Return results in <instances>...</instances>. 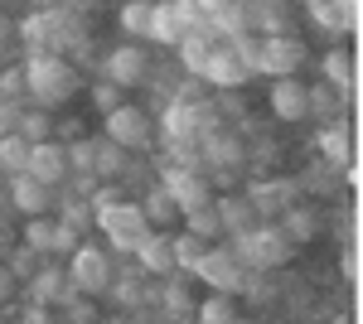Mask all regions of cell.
Listing matches in <instances>:
<instances>
[{
    "mask_svg": "<svg viewBox=\"0 0 363 324\" xmlns=\"http://www.w3.org/2000/svg\"><path fill=\"white\" fill-rule=\"evenodd\" d=\"M25 87H29L34 102L54 107V102H63V97L78 92V73L68 68V58H63V54H34L25 63Z\"/></svg>",
    "mask_w": 363,
    "mask_h": 324,
    "instance_id": "obj_1",
    "label": "cell"
},
{
    "mask_svg": "<svg viewBox=\"0 0 363 324\" xmlns=\"http://www.w3.org/2000/svg\"><path fill=\"white\" fill-rule=\"evenodd\" d=\"M92 223L107 233V242L121 247V252H136L145 238H150V223H145V213H140L136 203H121V199H112V203H97L92 208Z\"/></svg>",
    "mask_w": 363,
    "mask_h": 324,
    "instance_id": "obj_2",
    "label": "cell"
},
{
    "mask_svg": "<svg viewBox=\"0 0 363 324\" xmlns=\"http://www.w3.org/2000/svg\"><path fill=\"white\" fill-rule=\"evenodd\" d=\"M242 238V262H252V267H286L291 262V252H296V242L281 233V228H257L252 223L247 233H238Z\"/></svg>",
    "mask_w": 363,
    "mask_h": 324,
    "instance_id": "obj_3",
    "label": "cell"
},
{
    "mask_svg": "<svg viewBox=\"0 0 363 324\" xmlns=\"http://www.w3.org/2000/svg\"><path fill=\"white\" fill-rule=\"evenodd\" d=\"M68 281H73L83 296H102V291L112 286V257H107L102 247H73Z\"/></svg>",
    "mask_w": 363,
    "mask_h": 324,
    "instance_id": "obj_4",
    "label": "cell"
},
{
    "mask_svg": "<svg viewBox=\"0 0 363 324\" xmlns=\"http://www.w3.org/2000/svg\"><path fill=\"white\" fill-rule=\"evenodd\" d=\"M301 63H306V44L291 34H267V44L257 49V73H272V78L301 73Z\"/></svg>",
    "mask_w": 363,
    "mask_h": 324,
    "instance_id": "obj_5",
    "label": "cell"
},
{
    "mask_svg": "<svg viewBox=\"0 0 363 324\" xmlns=\"http://www.w3.org/2000/svg\"><path fill=\"white\" fill-rule=\"evenodd\" d=\"M194 276H203L213 291H238V286H242V257L228 252V247H208V252L199 257Z\"/></svg>",
    "mask_w": 363,
    "mask_h": 324,
    "instance_id": "obj_6",
    "label": "cell"
},
{
    "mask_svg": "<svg viewBox=\"0 0 363 324\" xmlns=\"http://www.w3.org/2000/svg\"><path fill=\"white\" fill-rule=\"evenodd\" d=\"M25 169L54 189V184H63V179H68V150L58 145L54 135H49V140H34V145H29V164H25Z\"/></svg>",
    "mask_w": 363,
    "mask_h": 324,
    "instance_id": "obj_7",
    "label": "cell"
},
{
    "mask_svg": "<svg viewBox=\"0 0 363 324\" xmlns=\"http://www.w3.org/2000/svg\"><path fill=\"white\" fill-rule=\"evenodd\" d=\"M165 189H169V199L179 203V213L213 203V184H208L203 174H194V169H169V174H165Z\"/></svg>",
    "mask_w": 363,
    "mask_h": 324,
    "instance_id": "obj_8",
    "label": "cell"
},
{
    "mask_svg": "<svg viewBox=\"0 0 363 324\" xmlns=\"http://www.w3.org/2000/svg\"><path fill=\"white\" fill-rule=\"evenodd\" d=\"M199 78H208L213 87H218V92H223V87H242L252 73H247V63L233 54V49H208L203 68H199Z\"/></svg>",
    "mask_w": 363,
    "mask_h": 324,
    "instance_id": "obj_9",
    "label": "cell"
},
{
    "mask_svg": "<svg viewBox=\"0 0 363 324\" xmlns=\"http://www.w3.org/2000/svg\"><path fill=\"white\" fill-rule=\"evenodd\" d=\"M272 111H277L281 121H306L310 116V92H306V82L296 78V73L272 82Z\"/></svg>",
    "mask_w": 363,
    "mask_h": 324,
    "instance_id": "obj_10",
    "label": "cell"
},
{
    "mask_svg": "<svg viewBox=\"0 0 363 324\" xmlns=\"http://www.w3.org/2000/svg\"><path fill=\"white\" fill-rule=\"evenodd\" d=\"M107 135H112L116 145H126V150H136V145H145V135H150V121H145V111L136 107H121L107 111Z\"/></svg>",
    "mask_w": 363,
    "mask_h": 324,
    "instance_id": "obj_11",
    "label": "cell"
},
{
    "mask_svg": "<svg viewBox=\"0 0 363 324\" xmlns=\"http://www.w3.org/2000/svg\"><path fill=\"white\" fill-rule=\"evenodd\" d=\"M10 203L20 208V213H49V184L44 179H34L29 169H20V174H10Z\"/></svg>",
    "mask_w": 363,
    "mask_h": 324,
    "instance_id": "obj_12",
    "label": "cell"
},
{
    "mask_svg": "<svg viewBox=\"0 0 363 324\" xmlns=\"http://www.w3.org/2000/svg\"><path fill=\"white\" fill-rule=\"evenodd\" d=\"M320 228H325V218H320V208H310V203H286V208H281V233H286L291 242L320 238Z\"/></svg>",
    "mask_w": 363,
    "mask_h": 324,
    "instance_id": "obj_13",
    "label": "cell"
},
{
    "mask_svg": "<svg viewBox=\"0 0 363 324\" xmlns=\"http://www.w3.org/2000/svg\"><path fill=\"white\" fill-rule=\"evenodd\" d=\"M107 78H112L116 87H136V82L145 78V54H140L136 44L112 49V54H107Z\"/></svg>",
    "mask_w": 363,
    "mask_h": 324,
    "instance_id": "obj_14",
    "label": "cell"
},
{
    "mask_svg": "<svg viewBox=\"0 0 363 324\" xmlns=\"http://www.w3.org/2000/svg\"><path fill=\"white\" fill-rule=\"evenodd\" d=\"M296 184H286V179H272V184H252V208H257V218H277L286 203H296Z\"/></svg>",
    "mask_w": 363,
    "mask_h": 324,
    "instance_id": "obj_15",
    "label": "cell"
},
{
    "mask_svg": "<svg viewBox=\"0 0 363 324\" xmlns=\"http://www.w3.org/2000/svg\"><path fill=\"white\" fill-rule=\"evenodd\" d=\"M213 208H218V223H223V233H233V238H238V233H247L252 223H257V208H252L247 194H228V199H218Z\"/></svg>",
    "mask_w": 363,
    "mask_h": 324,
    "instance_id": "obj_16",
    "label": "cell"
},
{
    "mask_svg": "<svg viewBox=\"0 0 363 324\" xmlns=\"http://www.w3.org/2000/svg\"><path fill=\"white\" fill-rule=\"evenodd\" d=\"M140 267L155 271V276H174V247H169V238H160V233H150L145 242L136 247Z\"/></svg>",
    "mask_w": 363,
    "mask_h": 324,
    "instance_id": "obj_17",
    "label": "cell"
},
{
    "mask_svg": "<svg viewBox=\"0 0 363 324\" xmlns=\"http://www.w3.org/2000/svg\"><path fill=\"white\" fill-rule=\"evenodd\" d=\"M179 34H184V20H179V10L160 0L155 10H150V29H145V39H155V44H179Z\"/></svg>",
    "mask_w": 363,
    "mask_h": 324,
    "instance_id": "obj_18",
    "label": "cell"
},
{
    "mask_svg": "<svg viewBox=\"0 0 363 324\" xmlns=\"http://www.w3.org/2000/svg\"><path fill=\"white\" fill-rule=\"evenodd\" d=\"M126 169V145H116L112 135L107 140H92V174L97 179H116Z\"/></svg>",
    "mask_w": 363,
    "mask_h": 324,
    "instance_id": "obj_19",
    "label": "cell"
},
{
    "mask_svg": "<svg viewBox=\"0 0 363 324\" xmlns=\"http://www.w3.org/2000/svg\"><path fill=\"white\" fill-rule=\"evenodd\" d=\"M140 213H145V223H155V228H174V223H179V203H174V199H169V189L160 184V189L145 194Z\"/></svg>",
    "mask_w": 363,
    "mask_h": 324,
    "instance_id": "obj_20",
    "label": "cell"
},
{
    "mask_svg": "<svg viewBox=\"0 0 363 324\" xmlns=\"http://www.w3.org/2000/svg\"><path fill=\"white\" fill-rule=\"evenodd\" d=\"M252 15H257V25H262V34H286V25H291V0H247Z\"/></svg>",
    "mask_w": 363,
    "mask_h": 324,
    "instance_id": "obj_21",
    "label": "cell"
},
{
    "mask_svg": "<svg viewBox=\"0 0 363 324\" xmlns=\"http://www.w3.org/2000/svg\"><path fill=\"white\" fill-rule=\"evenodd\" d=\"M194 315H199L203 324H233L238 315H242V310H238V296H233V291H213V296L203 300Z\"/></svg>",
    "mask_w": 363,
    "mask_h": 324,
    "instance_id": "obj_22",
    "label": "cell"
},
{
    "mask_svg": "<svg viewBox=\"0 0 363 324\" xmlns=\"http://www.w3.org/2000/svg\"><path fill=\"white\" fill-rule=\"evenodd\" d=\"M184 218V233H194V238H203V242H218L223 238V223H218V208L213 203H203V208H189Z\"/></svg>",
    "mask_w": 363,
    "mask_h": 324,
    "instance_id": "obj_23",
    "label": "cell"
},
{
    "mask_svg": "<svg viewBox=\"0 0 363 324\" xmlns=\"http://www.w3.org/2000/svg\"><path fill=\"white\" fill-rule=\"evenodd\" d=\"M54 233H58V223L49 213L25 218V247H34V252H54Z\"/></svg>",
    "mask_w": 363,
    "mask_h": 324,
    "instance_id": "obj_24",
    "label": "cell"
},
{
    "mask_svg": "<svg viewBox=\"0 0 363 324\" xmlns=\"http://www.w3.org/2000/svg\"><path fill=\"white\" fill-rule=\"evenodd\" d=\"M0 164H5V174H20V169L29 164V140L20 131L0 135Z\"/></svg>",
    "mask_w": 363,
    "mask_h": 324,
    "instance_id": "obj_25",
    "label": "cell"
},
{
    "mask_svg": "<svg viewBox=\"0 0 363 324\" xmlns=\"http://www.w3.org/2000/svg\"><path fill=\"white\" fill-rule=\"evenodd\" d=\"M58 305H63V320H73V324H92V320H97V315H102V310L92 305V296H83L78 286H68Z\"/></svg>",
    "mask_w": 363,
    "mask_h": 324,
    "instance_id": "obj_26",
    "label": "cell"
},
{
    "mask_svg": "<svg viewBox=\"0 0 363 324\" xmlns=\"http://www.w3.org/2000/svg\"><path fill=\"white\" fill-rule=\"evenodd\" d=\"M29 281H34V300H44V305H54V300H63V291L73 286V281L63 286V267H44V271H34Z\"/></svg>",
    "mask_w": 363,
    "mask_h": 324,
    "instance_id": "obj_27",
    "label": "cell"
},
{
    "mask_svg": "<svg viewBox=\"0 0 363 324\" xmlns=\"http://www.w3.org/2000/svg\"><path fill=\"white\" fill-rule=\"evenodd\" d=\"M320 68H325V82H335V87L354 82V54L349 49H330V54L320 58Z\"/></svg>",
    "mask_w": 363,
    "mask_h": 324,
    "instance_id": "obj_28",
    "label": "cell"
},
{
    "mask_svg": "<svg viewBox=\"0 0 363 324\" xmlns=\"http://www.w3.org/2000/svg\"><path fill=\"white\" fill-rule=\"evenodd\" d=\"M169 247H174V267L194 271V267H199V257H203V252H208L213 242H203V238H194V233H179V238H169Z\"/></svg>",
    "mask_w": 363,
    "mask_h": 324,
    "instance_id": "obj_29",
    "label": "cell"
},
{
    "mask_svg": "<svg viewBox=\"0 0 363 324\" xmlns=\"http://www.w3.org/2000/svg\"><path fill=\"white\" fill-rule=\"evenodd\" d=\"M306 92H310V116H330V121H335V111L344 107L335 82H320V87H306Z\"/></svg>",
    "mask_w": 363,
    "mask_h": 324,
    "instance_id": "obj_30",
    "label": "cell"
},
{
    "mask_svg": "<svg viewBox=\"0 0 363 324\" xmlns=\"http://www.w3.org/2000/svg\"><path fill=\"white\" fill-rule=\"evenodd\" d=\"M208 160L223 164V169H238V164H242V140H238V135H213V140H208Z\"/></svg>",
    "mask_w": 363,
    "mask_h": 324,
    "instance_id": "obj_31",
    "label": "cell"
},
{
    "mask_svg": "<svg viewBox=\"0 0 363 324\" xmlns=\"http://www.w3.org/2000/svg\"><path fill=\"white\" fill-rule=\"evenodd\" d=\"M320 150H325L335 164H349V155H354V140H349V131H344V126H325V135H320Z\"/></svg>",
    "mask_w": 363,
    "mask_h": 324,
    "instance_id": "obj_32",
    "label": "cell"
},
{
    "mask_svg": "<svg viewBox=\"0 0 363 324\" xmlns=\"http://www.w3.org/2000/svg\"><path fill=\"white\" fill-rule=\"evenodd\" d=\"M15 131L25 135L29 145H34V140H49V135H54V116H49V111H25V116L15 121Z\"/></svg>",
    "mask_w": 363,
    "mask_h": 324,
    "instance_id": "obj_33",
    "label": "cell"
},
{
    "mask_svg": "<svg viewBox=\"0 0 363 324\" xmlns=\"http://www.w3.org/2000/svg\"><path fill=\"white\" fill-rule=\"evenodd\" d=\"M150 10H155L150 0H126V5H121V29H126V34H145V29H150Z\"/></svg>",
    "mask_w": 363,
    "mask_h": 324,
    "instance_id": "obj_34",
    "label": "cell"
},
{
    "mask_svg": "<svg viewBox=\"0 0 363 324\" xmlns=\"http://www.w3.org/2000/svg\"><path fill=\"white\" fill-rule=\"evenodd\" d=\"M165 131L174 135V140H179V135H194L199 131V107H179V102H174V107L165 111Z\"/></svg>",
    "mask_w": 363,
    "mask_h": 324,
    "instance_id": "obj_35",
    "label": "cell"
},
{
    "mask_svg": "<svg viewBox=\"0 0 363 324\" xmlns=\"http://www.w3.org/2000/svg\"><path fill=\"white\" fill-rule=\"evenodd\" d=\"M310 15H315V25L325 29H344V0H306Z\"/></svg>",
    "mask_w": 363,
    "mask_h": 324,
    "instance_id": "obj_36",
    "label": "cell"
},
{
    "mask_svg": "<svg viewBox=\"0 0 363 324\" xmlns=\"http://www.w3.org/2000/svg\"><path fill=\"white\" fill-rule=\"evenodd\" d=\"M121 102H126V87H116L112 78H102L97 87H92V107L102 111V116H107V111H116Z\"/></svg>",
    "mask_w": 363,
    "mask_h": 324,
    "instance_id": "obj_37",
    "label": "cell"
},
{
    "mask_svg": "<svg viewBox=\"0 0 363 324\" xmlns=\"http://www.w3.org/2000/svg\"><path fill=\"white\" fill-rule=\"evenodd\" d=\"M39 257H44V252H34V247H15V252H10V271H15V281H29V276H34V262H39Z\"/></svg>",
    "mask_w": 363,
    "mask_h": 324,
    "instance_id": "obj_38",
    "label": "cell"
},
{
    "mask_svg": "<svg viewBox=\"0 0 363 324\" xmlns=\"http://www.w3.org/2000/svg\"><path fill=\"white\" fill-rule=\"evenodd\" d=\"M63 150H68V169H87V174H92V140H87V135L68 140Z\"/></svg>",
    "mask_w": 363,
    "mask_h": 324,
    "instance_id": "obj_39",
    "label": "cell"
},
{
    "mask_svg": "<svg viewBox=\"0 0 363 324\" xmlns=\"http://www.w3.org/2000/svg\"><path fill=\"white\" fill-rule=\"evenodd\" d=\"M179 58H184V63H189V68H203V58H208V44H203V39H194V34H179Z\"/></svg>",
    "mask_w": 363,
    "mask_h": 324,
    "instance_id": "obj_40",
    "label": "cell"
},
{
    "mask_svg": "<svg viewBox=\"0 0 363 324\" xmlns=\"http://www.w3.org/2000/svg\"><path fill=\"white\" fill-rule=\"evenodd\" d=\"M165 305H169V315H189V291H184V281H169L165 286Z\"/></svg>",
    "mask_w": 363,
    "mask_h": 324,
    "instance_id": "obj_41",
    "label": "cell"
},
{
    "mask_svg": "<svg viewBox=\"0 0 363 324\" xmlns=\"http://www.w3.org/2000/svg\"><path fill=\"white\" fill-rule=\"evenodd\" d=\"M0 92H5V97H25V92H29V87H25V68H5Z\"/></svg>",
    "mask_w": 363,
    "mask_h": 324,
    "instance_id": "obj_42",
    "label": "cell"
},
{
    "mask_svg": "<svg viewBox=\"0 0 363 324\" xmlns=\"http://www.w3.org/2000/svg\"><path fill=\"white\" fill-rule=\"evenodd\" d=\"M63 223L83 233V228H92V208H87V203H68V208H63Z\"/></svg>",
    "mask_w": 363,
    "mask_h": 324,
    "instance_id": "obj_43",
    "label": "cell"
},
{
    "mask_svg": "<svg viewBox=\"0 0 363 324\" xmlns=\"http://www.w3.org/2000/svg\"><path fill=\"white\" fill-rule=\"evenodd\" d=\"M78 247V228H68L63 218H58V233H54V252H73Z\"/></svg>",
    "mask_w": 363,
    "mask_h": 324,
    "instance_id": "obj_44",
    "label": "cell"
},
{
    "mask_svg": "<svg viewBox=\"0 0 363 324\" xmlns=\"http://www.w3.org/2000/svg\"><path fill=\"white\" fill-rule=\"evenodd\" d=\"M54 135H58V145H68V140L87 135V126H83V121H58V126H54Z\"/></svg>",
    "mask_w": 363,
    "mask_h": 324,
    "instance_id": "obj_45",
    "label": "cell"
},
{
    "mask_svg": "<svg viewBox=\"0 0 363 324\" xmlns=\"http://www.w3.org/2000/svg\"><path fill=\"white\" fill-rule=\"evenodd\" d=\"M15 286H20V281H15V271L0 267V305H10V300H15Z\"/></svg>",
    "mask_w": 363,
    "mask_h": 324,
    "instance_id": "obj_46",
    "label": "cell"
},
{
    "mask_svg": "<svg viewBox=\"0 0 363 324\" xmlns=\"http://www.w3.org/2000/svg\"><path fill=\"white\" fill-rule=\"evenodd\" d=\"M15 121H20V116H15V107H10V97H0V135L15 131Z\"/></svg>",
    "mask_w": 363,
    "mask_h": 324,
    "instance_id": "obj_47",
    "label": "cell"
},
{
    "mask_svg": "<svg viewBox=\"0 0 363 324\" xmlns=\"http://www.w3.org/2000/svg\"><path fill=\"white\" fill-rule=\"evenodd\" d=\"M25 320H29V324H44V320H49V310H44V300H34V305H29V310H25Z\"/></svg>",
    "mask_w": 363,
    "mask_h": 324,
    "instance_id": "obj_48",
    "label": "cell"
},
{
    "mask_svg": "<svg viewBox=\"0 0 363 324\" xmlns=\"http://www.w3.org/2000/svg\"><path fill=\"white\" fill-rule=\"evenodd\" d=\"M194 5H199V10H203V15H213V10H223L228 0H194Z\"/></svg>",
    "mask_w": 363,
    "mask_h": 324,
    "instance_id": "obj_49",
    "label": "cell"
},
{
    "mask_svg": "<svg viewBox=\"0 0 363 324\" xmlns=\"http://www.w3.org/2000/svg\"><path fill=\"white\" fill-rule=\"evenodd\" d=\"M291 5H306V0H291Z\"/></svg>",
    "mask_w": 363,
    "mask_h": 324,
    "instance_id": "obj_50",
    "label": "cell"
},
{
    "mask_svg": "<svg viewBox=\"0 0 363 324\" xmlns=\"http://www.w3.org/2000/svg\"><path fill=\"white\" fill-rule=\"evenodd\" d=\"M0 174H5V164H0Z\"/></svg>",
    "mask_w": 363,
    "mask_h": 324,
    "instance_id": "obj_51",
    "label": "cell"
}]
</instances>
